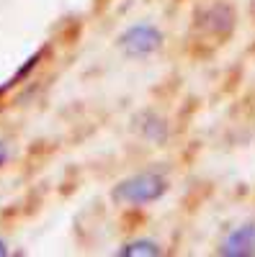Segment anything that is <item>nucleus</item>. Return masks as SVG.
<instances>
[{"instance_id":"nucleus-2","label":"nucleus","mask_w":255,"mask_h":257,"mask_svg":"<svg viewBox=\"0 0 255 257\" xmlns=\"http://www.w3.org/2000/svg\"><path fill=\"white\" fill-rule=\"evenodd\" d=\"M121 49L132 57H147L162 47V34L155 26H134L129 29L121 39Z\"/></svg>"},{"instance_id":"nucleus-1","label":"nucleus","mask_w":255,"mask_h":257,"mask_svg":"<svg viewBox=\"0 0 255 257\" xmlns=\"http://www.w3.org/2000/svg\"><path fill=\"white\" fill-rule=\"evenodd\" d=\"M165 188H167L165 178L155 173H144L119 183V188L114 190V198L121 203H152L165 193Z\"/></svg>"},{"instance_id":"nucleus-4","label":"nucleus","mask_w":255,"mask_h":257,"mask_svg":"<svg viewBox=\"0 0 255 257\" xmlns=\"http://www.w3.org/2000/svg\"><path fill=\"white\" fill-rule=\"evenodd\" d=\"M8 162V149H6V144L3 142H0V167H3Z\"/></svg>"},{"instance_id":"nucleus-3","label":"nucleus","mask_w":255,"mask_h":257,"mask_svg":"<svg viewBox=\"0 0 255 257\" xmlns=\"http://www.w3.org/2000/svg\"><path fill=\"white\" fill-rule=\"evenodd\" d=\"M255 247V229L252 226H242L240 231H235L232 237L224 242L222 252H232V254H242V252H250Z\"/></svg>"},{"instance_id":"nucleus-5","label":"nucleus","mask_w":255,"mask_h":257,"mask_svg":"<svg viewBox=\"0 0 255 257\" xmlns=\"http://www.w3.org/2000/svg\"><path fill=\"white\" fill-rule=\"evenodd\" d=\"M3 254H8V249H6V242L0 239V257H3Z\"/></svg>"}]
</instances>
